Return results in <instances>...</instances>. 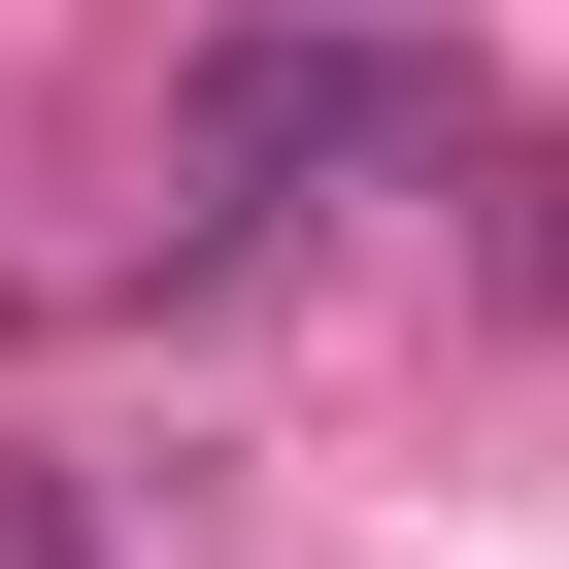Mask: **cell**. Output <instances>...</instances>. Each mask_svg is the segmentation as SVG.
Segmentation results:
<instances>
[{
	"instance_id": "obj_1",
	"label": "cell",
	"mask_w": 569,
	"mask_h": 569,
	"mask_svg": "<svg viewBox=\"0 0 569 569\" xmlns=\"http://www.w3.org/2000/svg\"><path fill=\"white\" fill-rule=\"evenodd\" d=\"M436 134H469L436 34L268 0V34H201V101H168V201H201V268H268V234H302V168H436Z\"/></svg>"
},
{
	"instance_id": "obj_2",
	"label": "cell",
	"mask_w": 569,
	"mask_h": 569,
	"mask_svg": "<svg viewBox=\"0 0 569 569\" xmlns=\"http://www.w3.org/2000/svg\"><path fill=\"white\" fill-rule=\"evenodd\" d=\"M502 302H536V336H569V134H536V168H502Z\"/></svg>"
}]
</instances>
